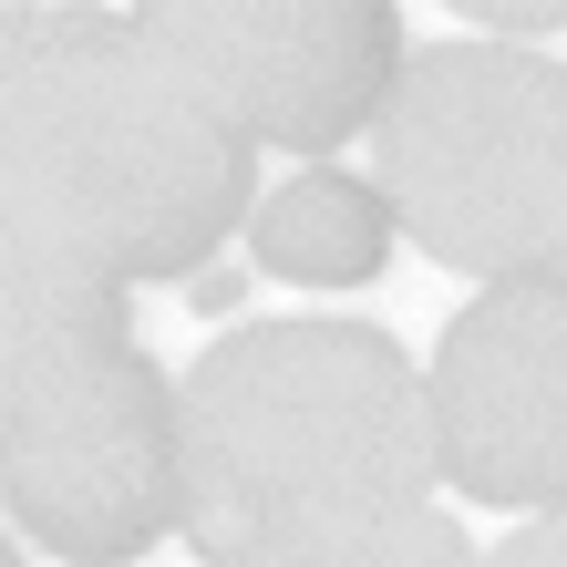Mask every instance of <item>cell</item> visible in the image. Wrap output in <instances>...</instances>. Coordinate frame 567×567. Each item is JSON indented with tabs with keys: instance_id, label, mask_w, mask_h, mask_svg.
<instances>
[{
	"instance_id": "277c9868",
	"label": "cell",
	"mask_w": 567,
	"mask_h": 567,
	"mask_svg": "<svg viewBox=\"0 0 567 567\" xmlns=\"http://www.w3.org/2000/svg\"><path fill=\"white\" fill-rule=\"evenodd\" d=\"M372 186L392 227L454 279H557L567 269V73L506 42L403 52L372 124Z\"/></svg>"
},
{
	"instance_id": "3957f363",
	"label": "cell",
	"mask_w": 567,
	"mask_h": 567,
	"mask_svg": "<svg viewBox=\"0 0 567 567\" xmlns=\"http://www.w3.org/2000/svg\"><path fill=\"white\" fill-rule=\"evenodd\" d=\"M0 495L73 567H135L176 537V382L124 289L0 279Z\"/></svg>"
},
{
	"instance_id": "6da1fadb",
	"label": "cell",
	"mask_w": 567,
	"mask_h": 567,
	"mask_svg": "<svg viewBox=\"0 0 567 567\" xmlns=\"http://www.w3.org/2000/svg\"><path fill=\"white\" fill-rule=\"evenodd\" d=\"M248 196L258 155L145 52L135 11H0V279H196Z\"/></svg>"
},
{
	"instance_id": "30bf717a",
	"label": "cell",
	"mask_w": 567,
	"mask_h": 567,
	"mask_svg": "<svg viewBox=\"0 0 567 567\" xmlns=\"http://www.w3.org/2000/svg\"><path fill=\"white\" fill-rule=\"evenodd\" d=\"M485 567H567V506H547L537 526H516V537L495 547Z\"/></svg>"
},
{
	"instance_id": "9c48e42d",
	"label": "cell",
	"mask_w": 567,
	"mask_h": 567,
	"mask_svg": "<svg viewBox=\"0 0 567 567\" xmlns=\"http://www.w3.org/2000/svg\"><path fill=\"white\" fill-rule=\"evenodd\" d=\"M464 21H475V42H537V31H567V0H464Z\"/></svg>"
},
{
	"instance_id": "52a82bcc",
	"label": "cell",
	"mask_w": 567,
	"mask_h": 567,
	"mask_svg": "<svg viewBox=\"0 0 567 567\" xmlns=\"http://www.w3.org/2000/svg\"><path fill=\"white\" fill-rule=\"evenodd\" d=\"M258 269L289 279V289H361L392 269V196L372 176H341V165H310V176H289L269 207H258Z\"/></svg>"
},
{
	"instance_id": "ba28073f",
	"label": "cell",
	"mask_w": 567,
	"mask_h": 567,
	"mask_svg": "<svg viewBox=\"0 0 567 567\" xmlns=\"http://www.w3.org/2000/svg\"><path fill=\"white\" fill-rule=\"evenodd\" d=\"M279 567H475V547H464V526L454 516H433V506H392L372 526H341V537H320V547H299Z\"/></svg>"
},
{
	"instance_id": "8992f818",
	"label": "cell",
	"mask_w": 567,
	"mask_h": 567,
	"mask_svg": "<svg viewBox=\"0 0 567 567\" xmlns=\"http://www.w3.org/2000/svg\"><path fill=\"white\" fill-rule=\"evenodd\" d=\"M433 444L475 506H567V269L475 289L444 320Z\"/></svg>"
},
{
	"instance_id": "7a4b0ae2",
	"label": "cell",
	"mask_w": 567,
	"mask_h": 567,
	"mask_svg": "<svg viewBox=\"0 0 567 567\" xmlns=\"http://www.w3.org/2000/svg\"><path fill=\"white\" fill-rule=\"evenodd\" d=\"M433 485V382L372 320H258L176 382V537L196 567H279Z\"/></svg>"
},
{
	"instance_id": "5b68a950",
	"label": "cell",
	"mask_w": 567,
	"mask_h": 567,
	"mask_svg": "<svg viewBox=\"0 0 567 567\" xmlns=\"http://www.w3.org/2000/svg\"><path fill=\"white\" fill-rule=\"evenodd\" d=\"M135 31L238 145L279 155L351 145L403 83V31L382 0H145Z\"/></svg>"
}]
</instances>
